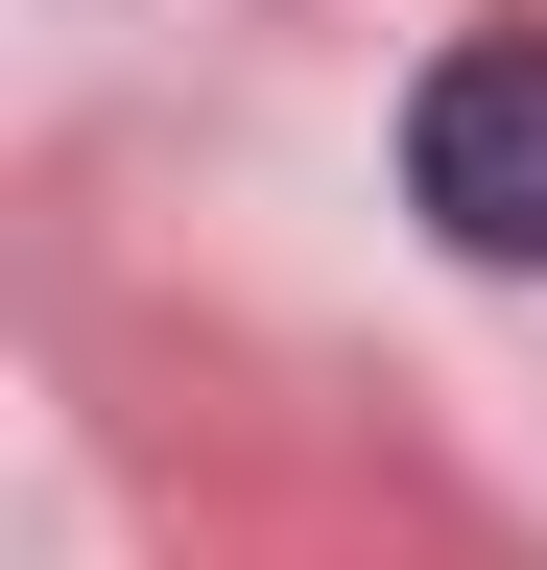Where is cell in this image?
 <instances>
[{"label": "cell", "mask_w": 547, "mask_h": 570, "mask_svg": "<svg viewBox=\"0 0 547 570\" xmlns=\"http://www.w3.org/2000/svg\"><path fill=\"white\" fill-rule=\"evenodd\" d=\"M404 190L452 262H547V48H429L404 96Z\"/></svg>", "instance_id": "cell-1"}]
</instances>
